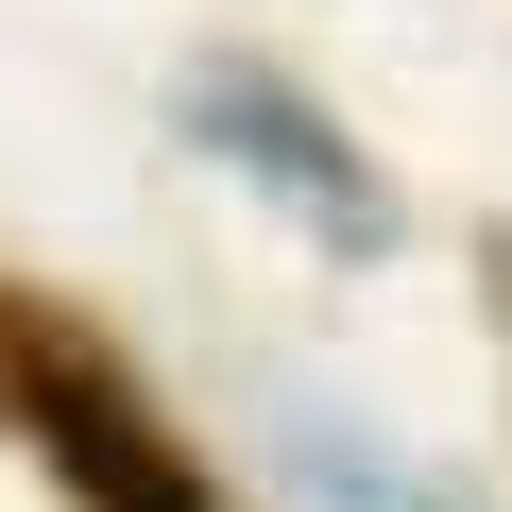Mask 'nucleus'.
I'll use <instances>...</instances> for the list:
<instances>
[{
	"instance_id": "obj_1",
	"label": "nucleus",
	"mask_w": 512,
	"mask_h": 512,
	"mask_svg": "<svg viewBox=\"0 0 512 512\" xmlns=\"http://www.w3.org/2000/svg\"><path fill=\"white\" fill-rule=\"evenodd\" d=\"M205 137H222V154H256L274 188H325V205H342V239H376V188L342 171V137H325V120H291V103H256V69H205Z\"/></svg>"
}]
</instances>
